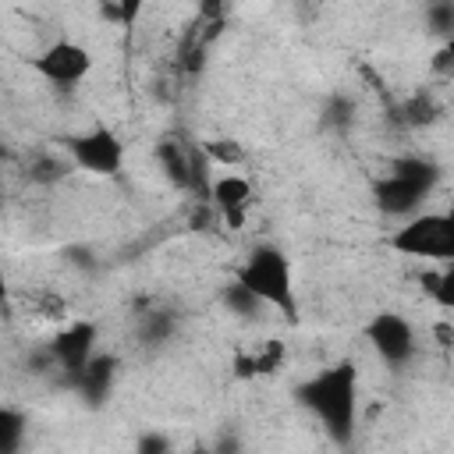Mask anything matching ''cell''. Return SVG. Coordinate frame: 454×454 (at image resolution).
<instances>
[{"mask_svg": "<svg viewBox=\"0 0 454 454\" xmlns=\"http://www.w3.org/2000/svg\"><path fill=\"white\" fill-rule=\"evenodd\" d=\"M294 397L305 411L316 415V422L337 443H344V447L351 443L355 419H358V369H355V362H333V365L319 369L316 376L298 383Z\"/></svg>", "mask_w": 454, "mask_h": 454, "instance_id": "6da1fadb", "label": "cell"}, {"mask_svg": "<svg viewBox=\"0 0 454 454\" xmlns=\"http://www.w3.org/2000/svg\"><path fill=\"white\" fill-rule=\"evenodd\" d=\"M238 284H245L262 305L284 312L287 319L298 316V298H294V277L291 262L277 245H252L245 262L238 266Z\"/></svg>", "mask_w": 454, "mask_h": 454, "instance_id": "7a4b0ae2", "label": "cell"}, {"mask_svg": "<svg viewBox=\"0 0 454 454\" xmlns=\"http://www.w3.org/2000/svg\"><path fill=\"white\" fill-rule=\"evenodd\" d=\"M436 177H440L436 163H429L422 156H401V160H394L390 174L372 184V195H376L380 213H387V216H411L422 206V199L433 192Z\"/></svg>", "mask_w": 454, "mask_h": 454, "instance_id": "3957f363", "label": "cell"}, {"mask_svg": "<svg viewBox=\"0 0 454 454\" xmlns=\"http://www.w3.org/2000/svg\"><path fill=\"white\" fill-rule=\"evenodd\" d=\"M390 248L426 262H450L454 259V220L450 213H411L394 234Z\"/></svg>", "mask_w": 454, "mask_h": 454, "instance_id": "277c9868", "label": "cell"}, {"mask_svg": "<svg viewBox=\"0 0 454 454\" xmlns=\"http://www.w3.org/2000/svg\"><path fill=\"white\" fill-rule=\"evenodd\" d=\"M67 156L74 170H85L92 177H117L124 170V142L106 124H92L89 131L67 138Z\"/></svg>", "mask_w": 454, "mask_h": 454, "instance_id": "5b68a950", "label": "cell"}, {"mask_svg": "<svg viewBox=\"0 0 454 454\" xmlns=\"http://www.w3.org/2000/svg\"><path fill=\"white\" fill-rule=\"evenodd\" d=\"M365 340L380 355V362H387L394 369H404L419 351V333H415L411 319L394 309H383L365 323Z\"/></svg>", "mask_w": 454, "mask_h": 454, "instance_id": "8992f818", "label": "cell"}, {"mask_svg": "<svg viewBox=\"0 0 454 454\" xmlns=\"http://www.w3.org/2000/svg\"><path fill=\"white\" fill-rule=\"evenodd\" d=\"M28 67H32L43 82H50V85H57V89H74L78 82L89 78V71H92V53H89V46H82V43H74V39H57V43H50L46 50H39L35 57H28Z\"/></svg>", "mask_w": 454, "mask_h": 454, "instance_id": "52a82bcc", "label": "cell"}, {"mask_svg": "<svg viewBox=\"0 0 454 454\" xmlns=\"http://www.w3.org/2000/svg\"><path fill=\"white\" fill-rule=\"evenodd\" d=\"M92 351H96V326L92 323H71V326L57 330V337L46 348V358L53 362V369H64L71 380L89 362Z\"/></svg>", "mask_w": 454, "mask_h": 454, "instance_id": "ba28073f", "label": "cell"}, {"mask_svg": "<svg viewBox=\"0 0 454 454\" xmlns=\"http://www.w3.org/2000/svg\"><path fill=\"white\" fill-rule=\"evenodd\" d=\"M206 202L238 231L241 223H245V213H248V206H252V184H248V177H241V174H220V177H213L209 181V195H206Z\"/></svg>", "mask_w": 454, "mask_h": 454, "instance_id": "9c48e42d", "label": "cell"}, {"mask_svg": "<svg viewBox=\"0 0 454 454\" xmlns=\"http://www.w3.org/2000/svg\"><path fill=\"white\" fill-rule=\"evenodd\" d=\"M114 369H117V362H114L110 355L92 351L89 362L71 376V383H74V390H78L82 397H89L92 404H99V401L110 394V387H114Z\"/></svg>", "mask_w": 454, "mask_h": 454, "instance_id": "30bf717a", "label": "cell"}, {"mask_svg": "<svg viewBox=\"0 0 454 454\" xmlns=\"http://www.w3.org/2000/svg\"><path fill=\"white\" fill-rule=\"evenodd\" d=\"M199 149H202V156H206L213 167H223V170H234V167H241V163L248 160L245 145H241L238 138H227V135L206 138V142H199Z\"/></svg>", "mask_w": 454, "mask_h": 454, "instance_id": "8fae6325", "label": "cell"}, {"mask_svg": "<svg viewBox=\"0 0 454 454\" xmlns=\"http://www.w3.org/2000/svg\"><path fill=\"white\" fill-rule=\"evenodd\" d=\"M74 170V163H71V156H57V153H39L32 163H28V181H35V184H57V181H64L67 174Z\"/></svg>", "mask_w": 454, "mask_h": 454, "instance_id": "7c38bea8", "label": "cell"}, {"mask_svg": "<svg viewBox=\"0 0 454 454\" xmlns=\"http://www.w3.org/2000/svg\"><path fill=\"white\" fill-rule=\"evenodd\" d=\"M25 415L11 404H0V454H14L25 443Z\"/></svg>", "mask_w": 454, "mask_h": 454, "instance_id": "4fadbf2b", "label": "cell"}, {"mask_svg": "<svg viewBox=\"0 0 454 454\" xmlns=\"http://www.w3.org/2000/svg\"><path fill=\"white\" fill-rule=\"evenodd\" d=\"M401 117H404L408 124L422 128V124H433V121L440 117V106H436V99H433L429 92H415V96L401 106Z\"/></svg>", "mask_w": 454, "mask_h": 454, "instance_id": "5bb4252c", "label": "cell"}, {"mask_svg": "<svg viewBox=\"0 0 454 454\" xmlns=\"http://www.w3.org/2000/svg\"><path fill=\"white\" fill-rule=\"evenodd\" d=\"M142 4H145V0H99L103 18L114 21V25H121V28H131V25L138 21Z\"/></svg>", "mask_w": 454, "mask_h": 454, "instance_id": "9a60e30c", "label": "cell"}, {"mask_svg": "<svg viewBox=\"0 0 454 454\" xmlns=\"http://www.w3.org/2000/svg\"><path fill=\"white\" fill-rule=\"evenodd\" d=\"M426 21H429V32H436V35H450V28H454V0L426 4Z\"/></svg>", "mask_w": 454, "mask_h": 454, "instance_id": "2e32d148", "label": "cell"}, {"mask_svg": "<svg viewBox=\"0 0 454 454\" xmlns=\"http://www.w3.org/2000/svg\"><path fill=\"white\" fill-rule=\"evenodd\" d=\"M223 301H227V305H231L238 316H252V312H259V309H262V301H259V298H255V294H252L245 284H238V280H234V284L223 291Z\"/></svg>", "mask_w": 454, "mask_h": 454, "instance_id": "e0dca14e", "label": "cell"}, {"mask_svg": "<svg viewBox=\"0 0 454 454\" xmlns=\"http://www.w3.org/2000/svg\"><path fill=\"white\" fill-rule=\"evenodd\" d=\"M433 67H436L440 74H447V71H450V46H440V53H436Z\"/></svg>", "mask_w": 454, "mask_h": 454, "instance_id": "ac0fdd59", "label": "cell"}, {"mask_svg": "<svg viewBox=\"0 0 454 454\" xmlns=\"http://www.w3.org/2000/svg\"><path fill=\"white\" fill-rule=\"evenodd\" d=\"M138 450H167V440L163 436H145V440H138Z\"/></svg>", "mask_w": 454, "mask_h": 454, "instance_id": "d6986e66", "label": "cell"}, {"mask_svg": "<svg viewBox=\"0 0 454 454\" xmlns=\"http://www.w3.org/2000/svg\"><path fill=\"white\" fill-rule=\"evenodd\" d=\"M7 301H11V284H7V273H4V266H0V305L7 309Z\"/></svg>", "mask_w": 454, "mask_h": 454, "instance_id": "ffe728a7", "label": "cell"}, {"mask_svg": "<svg viewBox=\"0 0 454 454\" xmlns=\"http://www.w3.org/2000/svg\"><path fill=\"white\" fill-rule=\"evenodd\" d=\"M0 202H4V181H0Z\"/></svg>", "mask_w": 454, "mask_h": 454, "instance_id": "44dd1931", "label": "cell"}]
</instances>
